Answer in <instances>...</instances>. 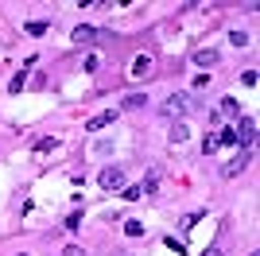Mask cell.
<instances>
[{
    "mask_svg": "<svg viewBox=\"0 0 260 256\" xmlns=\"http://www.w3.org/2000/svg\"><path fill=\"white\" fill-rule=\"evenodd\" d=\"M245 167H249V151H241L237 159H233V163H229V167H225V179H237V175H241V171H245Z\"/></svg>",
    "mask_w": 260,
    "mask_h": 256,
    "instance_id": "cell-8",
    "label": "cell"
},
{
    "mask_svg": "<svg viewBox=\"0 0 260 256\" xmlns=\"http://www.w3.org/2000/svg\"><path fill=\"white\" fill-rule=\"evenodd\" d=\"M62 256H86V252H82L78 245H66V248H62Z\"/></svg>",
    "mask_w": 260,
    "mask_h": 256,
    "instance_id": "cell-25",
    "label": "cell"
},
{
    "mask_svg": "<svg viewBox=\"0 0 260 256\" xmlns=\"http://www.w3.org/2000/svg\"><path fill=\"white\" fill-rule=\"evenodd\" d=\"M74 43H93L98 39V27H89V23H82V27H74V35H70Z\"/></svg>",
    "mask_w": 260,
    "mask_h": 256,
    "instance_id": "cell-10",
    "label": "cell"
},
{
    "mask_svg": "<svg viewBox=\"0 0 260 256\" xmlns=\"http://www.w3.org/2000/svg\"><path fill=\"white\" fill-rule=\"evenodd\" d=\"M202 256H221V248H217V245H210V248H206Z\"/></svg>",
    "mask_w": 260,
    "mask_h": 256,
    "instance_id": "cell-26",
    "label": "cell"
},
{
    "mask_svg": "<svg viewBox=\"0 0 260 256\" xmlns=\"http://www.w3.org/2000/svg\"><path fill=\"white\" fill-rule=\"evenodd\" d=\"M124 233L128 237H144V225L140 221H124Z\"/></svg>",
    "mask_w": 260,
    "mask_h": 256,
    "instance_id": "cell-18",
    "label": "cell"
},
{
    "mask_svg": "<svg viewBox=\"0 0 260 256\" xmlns=\"http://www.w3.org/2000/svg\"><path fill=\"white\" fill-rule=\"evenodd\" d=\"M78 225H82V213H70V217H66V229H70V233H78Z\"/></svg>",
    "mask_w": 260,
    "mask_h": 256,
    "instance_id": "cell-21",
    "label": "cell"
},
{
    "mask_svg": "<svg viewBox=\"0 0 260 256\" xmlns=\"http://www.w3.org/2000/svg\"><path fill=\"white\" fill-rule=\"evenodd\" d=\"M128 78H132V82H144V78H152V54H136V58H132Z\"/></svg>",
    "mask_w": 260,
    "mask_h": 256,
    "instance_id": "cell-4",
    "label": "cell"
},
{
    "mask_svg": "<svg viewBox=\"0 0 260 256\" xmlns=\"http://www.w3.org/2000/svg\"><path fill=\"white\" fill-rule=\"evenodd\" d=\"M98 182L105 186V190H124V186H128V171L124 167H101Z\"/></svg>",
    "mask_w": 260,
    "mask_h": 256,
    "instance_id": "cell-2",
    "label": "cell"
},
{
    "mask_svg": "<svg viewBox=\"0 0 260 256\" xmlns=\"http://www.w3.org/2000/svg\"><path fill=\"white\" fill-rule=\"evenodd\" d=\"M190 109H194V97H190V93H171V97L159 105V117L175 120V117H186Z\"/></svg>",
    "mask_w": 260,
    "mask_h": 256,
    "instance_id": "cell-1",
    "label": "cell"
},
{
    "mask_svg": "<svg viewBox=\"0 0 260 256\" xmlns=\"http://www.w3.org/2000/svg\"><path fill=\"white\" fill-rule=\"evenodd\" d=\"M98 66H101V58H98V54H86V58H82V70H86V74H93Z\"/></svg>",
    "mask_w": 260,
    "mask_h": 256,
    "instance_id": "cell-16",
    "label": "cell"
},
{
    "mask_svg": "<svg viewBox=\"0 0 260 256\" xmlns=\"http://www.w3.org/2000/svg\"><path fill=\"white\" fill-rule=\"evenodd\" d=\"M47 31V23L43 20H35V23H27V35H43Z\"/></svg>",
    "mask_w": 260,
    "mask_h": 256,
    "instance_id": "cell-22",
    "label": "cell"
},
{
    "mask_svg": "<svg viewBox=\"0 0 260 256\" xmlns=\"http://www.w3.org/2000/svg\"><path fill=\"white\" fill-rule=\"evenodd\" d=\"M120 198H124V202H140V198H144V186H124Z\"/></svg>",
    "mask_w": 260,
    "mask_h": 256,
    "instance_id": "cell-14",
    "label": "cell"
},
{
    "mask_svg": "<svg viewBox=\"0 0 260 256\" xmlns=\"http://www.w3.org/2000/svg\"><path fill=\"white\" fill-rule=\"evenodd\" d=\"M190 140V128L186 124H171V144H186Z\"/></svg>",
    "mask_w": 260,
    "mask_h": 256,
    "instance_id": "cell-13",
    "label": "cell"
},
{
    "mask_svg": "<svg viewBox=\"0 0 260 256\" xmlns=\"http://www.w3.org/2000/svg\"><path fill=\"white\" fill-rule=\"evenodd\" d=\"M198 221H202V213H186L183 221H179V229H190V225H198Z\"/></svg>",
    "mask_w": 260,
    "mask_h": 256,
    "instance_id": "cell-19",
    "label": "cell"
},
{
    "mask_svg": "<svg viewBox=\"0 0 260 256\" xmlns=\"http://www.w3.org/2000/svg\"><path fill=\"white\" fill-rule=\"evenodd\" d=\"M194 66H202V70L217 66V51H214V47H198V51H194Z\"/></svg>",
    "mask_w": 260,
    "mask_h": 256,
    "instance_id": "cell-6",
    "label": "cell"
},
{
    "mask_svg": "<svg viewBox=\"0 0 260 256\" xmlns=\"http://www.w3.org/2000/svg\"><path fill=\"white\" fill-rule=\"evenodd\" d=\"M117 117H120V109H105V113H98V117H89L86 128H89V132H101V128H109Z\"/></svg>",
    "mask_w": 260,
    "mask_h": 256,
    "instance_id": "cell-5",
    "label": "cell"
},
{
    "mask_svg": "<svg viewBox=\"0 0 260 256\" xmlns=\"http://www.w3.org/2000/svg\"><path fill=\"white\" fill-rule=\"evenodd\" d=\"M93 151H101V155H105V151H113V140H98V144H93Z\"/></svg>",
    "mask_w": 260,
    "mask_h": 256,
    "instance_id": "cell-23",
    "label": "cell"
},
{
    "mask_svg": "<svg viewBox=\"0 0 260 256\" xmlns=\"http://www.w3.org/2000/svg\"><path fill=\"white\" fill-rule=\"evenodd\" d=\"M62 144V136H43V140H35V155H47V151H54Z\"/></svg>",
    "mask_w": 260,
    "mask_h": 256,
    "instance_id": "cell-9",
    "label": "cell"
},
{
    "mask_svg": "<svg viewBox=\"0 0 260 256\" xmlns=\"http://www.w3.org/2000/svg\"><path fill=\"white\" fill-rule=\"evenodd\" d=\"M159 179H163V167H159V163H152V167H148V175H144V194H148V190L155 194V186H159Z\"/></svg>",
    "mask_w": 260,
    "mask_h": 256,
    "instance_id": "cell-7",
    "label": "cell"
},
{
    "mask_svg": "<svg viewBox=\"0 0 260 256\" xmlns=\"http://www.w3.org/2000/svg\"><path fill=\"white\" fill-rule=\"evenodd\" d=\"M229 43H233V47H249V35L245 31H229Z\"/></svg>",
    "mask_w": 260,
    "mask_h": 256,
    "instance_id": "cell-17",
    "label": "cell"
},
{
    "mask_svg": "<svg viewBox=\"0 0 260 256\" xmlns=\"http://www.w3.org/2000/svg\"><path fill=\"white\" fill-rule=\"evenodd\" d=\"M217 117H241V105L233 97H221V109H217Z\"/></svg>",
    "mask_w": 260,
    "mask_h": 256,
    "instance_id": "cell-11",
    "label": "cell"
},
{
    "mask_svg": "<svg viewBox=\"0 0 260 256\" xmlns=\"http://www.w3.org/2000/svg\"><path fill=\"white\" fill-rule=\"evenodd\" d=\"M148 105V97L144 93H128V97H120V109H144Z\"/></svg>",
    "mask_w": 260,
    "mask_h": 256,
    "instance_id": "cell-12",
    "label": "cell"
},
{
    "mask_svg": "<svg viewBox=\"0 0 260 256\" xmlns=\"http://www.w3.org/2000/svg\"><path fill=\"white\" fill-rule=\"evenodd\" d=\"M23 82H27V78H23V74H16V78L8 82V93H20V89H23Z\"/></svg>",
    "mask_w": 260,
    "mask_h": 256,
    "instance_id": "cell-20",
    "label": "cell"
},
{
    "mask_svg": "<svg viewBox=\"0 0 260 256\" xmlns=\"http://www.w3.org/2000/svg\"><path fill=\"white\" fill-rule=\"evenodd\" d=\"M233 136H237V144L245 151L252 148V140H256V120L252 117H237V132H233Z\"/></svg>",
    "mask_w": 260,
    "mask_h": 256,
    "instance_id": "cell-3",
    "label": "cell"
},
{
    "mask_svg": "<svg viewBox=\"0 0 260 256\" xmlns=\"http://www.w3.org/2000/svg\"><path fill=\"white\" fill-rule=\"evenodd\" d=\"M16 256H31V252H16Z\"/></svg>",
    "mask_w": 260,
    "mask_h": 256,
    "instance_id": "cell-27",
    "label": "cell"
},
{
    "mask_svg": "<svg viewBox=\"0 0 260 256\" xmlns=\"http://www.w3.org/2000/svg\"><path fill=\"white\" fill-rule=\"evenodd\" d=\"M167 248H171V252H186V245H183V241H175V237H167Z\"/></svg>",
    "mask_w": 260,
    "mask_h": 256,
    "instance_id": "cell-24",
    "label": "cell"
},
{
    "mask_svg": "<svg viewBox=\"0 0 260 256\" xmlns=\"http://www.w3.org/2000/svg\"><path fill=\"white\" fill-rule=\"evenodd\" d=\"M217 148H229V144H237V136H233V132H229V128H221V132H217Z\"/></svg>",
    "mask_w": 260,
    "mask_h": 256,
    "instance_id": "cell-15",
    "label": "cell"
}]
</instances>
